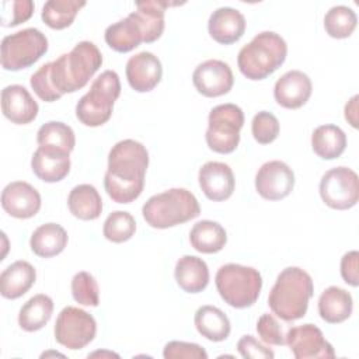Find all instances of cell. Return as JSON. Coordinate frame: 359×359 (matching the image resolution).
<instances>
[{"label":"cell","mask_w":359,"mask_h":359,"mask_svg":"<svg viewBox=\"0 0 359 359\" xmlns=\"http://www.w3.org/2000/svg\"><path fill=\"white\" fill-rule=\"evenodd\" d=\"M105 42L111 49L121 53L130 52L144 42L143 28L136 14L132 11L123 20L109 25L105 29Z\"/></svg>","instance_id":"obj_22"},{"label":"cell","mask_w":359,"mask_h":359,"mask_svg":"<svg viewBox=\"0 0 359 359\" xmlns=\"http://www.w3.org/2000/svg\"><path fill=\"white\" fill-rule=\"evenodd\" d=\"M257 332L268 345H285V334L282 325L272 314H262L257 321Z\"/></svg>","instance_id":"obj_41"},{"label":"cell","mask_w":359,"mask_h":359,"mask_svg":"<svg viewBox=\"0 0 359 359\" xmlns=\"http://www.w3.org/2000/svg\"><path fill=\"white\" fill-rule=\"evenodd\" d=\"M102 65L95 43L81 41L56 60L42 65L29 79L35 94L45 102H53L63 94L83 88Z\"/></svg>","instance_id":"obj_1"},{"label":"cell","mask_w":359,"mask_h":359,"mask_svg":"<svg viewBox=\"0 0 359 359\" xmlns=\"http://www.w3.org/2000/svg\"><path fill=\"white\" fill-rule=\"evenodd\" d=\"M34 14L31 0H4L0 8V24L3 27H15L25 22Z\"/></svg>","instance_id":"obj_38"},{"label":"cell","mask_w":359,"mask_h":359,"mask_svg":"<svg viewBox=\"0 0 359 359\" xmlns=\"http://www.w3.org/2000/svg\"><path fill=\"white\" fill-rule=\"evenodd\" d=\"M136 231V222L133 216L123 210H115L108 215L104 222L102 233L108 241L123 243L132 238Z\"/></svg>","instance_id":"obj_36"},{"label":"cell","mask_w":359,"mask_h":359,"mask_svg":"<svg viewBox=\"0 0 359 359\" xmlns=\"http://www.w3.org/2000/svg\"><path fill=\"white\" fill-rule=\"evenodd\" d=\"M125 72L128 83L135 91L147 93L160 83L163 66L156 55L143 50L129 57Z\"/></svg>","instance_id":"obj_16"},{"label":"cell","mask_w":359,"mask_h":359,"mask_svg":"<svg viewBox=\"0 0 359 359\" xmlns=\"http://www.w3.org/2000/svg\"><path fill=\"white\" fill-rule=\"evenodd\" d=\"M36 279L35 268L27 261H15L0 275V293L6 299H18L25 294Z\"/></svg>","instance_id":"obj_23"},{"label":"cell","mask_w":359,"mask_h":359,"mask_svg":"<svg viewBox=\"0 0 359 359\" xmlns=\"http://www.w3.org/2000/svg\"><path fill=\"white\" fill-rule=\"evenodd\" d=\"M163 356L165 359H206V351L194 342L170 341L165 344Z\"/></svg>","instance_id":"obj_40"},{"label":"cell","mask_w":359,"mask_h":359,"mask_svg":"<svg viewBox=\"0 0 359 359\" xmlns=\"http://www.w3.org/2000/svg\"><path fill=\"white\" fill-rule=\"evenodd\" d=\"M313 91L310 77L300 70H289L280 76L273 87L275 101L287 109L303 107Z\"/></svg>","instance_id":"obj_18"},{"label":"cell","mask_w":359,"mask_h":359,"mask_svg":"<svg viewBox=\"0 0 359 359\" xmlns=\"http://www.w3.org/2000/svg\"><path fill=\"white\" fill-rule=\"evenodd\" d=\"M149 165L146 147L133 139H125L112 146L108 154V170L104 187L116 203H130L137 199L144 187Z\"/></svg>","instance_id":"obj_2"},{"label":"cell","mask_w":359,"mask_h":359,"mask_svg":"<svg viewBox=\"0 0 359 359\" xmlns=\"http://www.w3.org/2000/svg\"><path fill=\"white\" fill-rule=\"evenodd\" d=\"M199 187L210 201H226L233 195L236 180L231 168L226 163L208 161L199 168Z\"/></svg>","instance_id":"obj_17"},{"label":"cell","mask_w":359,"mask_h":359,"mask_svg":"<svg viewBox=\"0 0 359 359\" xmlns=\"http://www.w3.org/2000/svg\"><path fill=\"white\" fill-rule=\"evenodd\" d=\"M311 147L324 160L337 158L345 151L346 135L337 125H321L311 135Z\"/></svg>","instance_id":"obj_32"},{"label":"cell","mask_w":359,"mask_h":359,"mask_svg":"<svg viewBox=\"0 0 359 359\" xmlns=\"http://www.w3.org/2000/svg\"><path fill=\"white\" fill-rule=\"evenodd\" d=\"M70 213L80 220H94L102 212V199L97 188L90 184L76 185L67 198Z\"/></svg>","instance_id":"obj_27"},{"label":"cell","mask_w":359,"mask_h":359,"mask_svg":"<svg viewBox=\"0 0 359 359\" xmlns=\"http://www.w3.org/2000/svg\"><path fill=\"white\" fill-rule=\"evenodd\" d=\"M208 31L217 43L230 45L243 36L245 31V18L236 8L220 7L210 14Z\"/></svg>","instance_id":"obj_20"},{"label":"cell","mask_w":359,"mask_h":359,"mask_svg":"<svg viewBox=\"0 0 359 359\" xmlns=\"http://www.w3.org/2000/svg\"><path fill=\"white\" fill-rule=\"evenodd\" d=\"M313 294L311 276L299 266H287L278 275L268 296V306L283 321H294L306 316Z\"/></svg>","instance_id":"obj_3"},{"label":"cell","mask_w":359,"mask_h":359,"mask_svg":"<svg viewBox=\"0 0 359 359\" xmlns=\"http://www.w3.org/2000/svg\"><path fill=\"white\" fill-rule=\"evenodd\" d=\"M251 132L259 144H269L279 135V121L273 114L268 111H259L252 118Z\"/></svg>","instance_id":"obj_39"},{"label":"cell","mask_w":359,"mask_h":359,"mask_svg":"<svg viewBox=\"0 0 359 359\" xmlns=\"http://www.w3.org/2000/svg\"><path fill=\"white\" fill-rule=\"evenodd\" d=\"M36 142L41 147L59 149L70 153L74 149L76 136L69 125L59 121H49L38 129Z\"/></svg>","instance_id":"obj_34"},{"label":"cell","mask_w":359,"mask_h":359,"mask_svg":"<svg viewBox=\"0 0 359 359\" xmlns=\"http://www.w3.org/2000/svg\"><path fill=\"white\" fill-rule=\"evenodd\" d=\"M67 233L57 223H45L34 230L29 238L32 252L42 258H50L60 254L67 245Z\"/></svg>","instance_id":"obj_26"},{"label":"cell","mask_w":359,"mask_h":359,"mask_svg":"<svg viewBox=\"0 0 359 359\" xmlns=\"http://www.w3.org/2000/svg\"><path fill=\"white\" fill-rule=\"evenodd\" d=\"M244 125V112L236 104H220L210 109L208 116L206 143L210 150L229 154L240 143V130Z\"/></svg>","instance_id":"obj_8"},{"label":"cell","mask_w":359,"mask_h":359,"mask_svg":"<svg viewBox=\"0 0 359 359\" xmlns=\"http://www.w3.org/2000/svg\"><path fill=\"white\" fill-rule=\"evenodd\" d=\"M90 356H115V358H118V355L114 353V352H100V351H97V352H94V353H90L88 358H90Z\"/></svg>","instance_id":"obj_45"},{"label":"cell","mask_w":359,"mask_h":359,"mask_svg":"<svg viewBox=\"0 0 359 359\" xmlns=\"http://www.w3.org/2000/svg\"><path fill=\"white\" fill-rule=\"evenodd\" d=\"M178 286L187 293H199L209 283V269L206 262L195 255L181 257L174 269Z\"/></svg>","instance_id":"obj_24"},{"label":"cell","mask_w":359,"mask_h":359,"mask_svg":"<svg viewBox=\"0 0 359 359\" xmlns=\"http://www.w3.org/2000/svg\"><path fill=\"white\" fill-rule=\"evenodd\" d=\"M215 283L224 303L234 309H245L258 300L262 278L252 266L226 264L217 269Z\"/></svg>","instance_id":"obj_7"},{"label":"cell","mask_w":359,"mask_h":359,"mask_svg":"<svg viewBox=\"0 0 359 359\" xmlns=\"http://www.w3.org/2000/svg\"><path fill=\"white\" fill-rule=\"evenodd\" d=\"M359 252L358 251H348L342 258H341V276L342 279L356 287L359 285Z\"/></svg>","instance_id":"obj_43"},{"label":"cell","mask_w":359,"mask_h":359,"mask_svg":"<svg viewBox=\"0 0 359 359\" xmlns=\"http://www.w3.org/2000/svg\"><path fill=\"white\" fill-rule=\"evenodd\" d=\"M121 94L119 76L114 70L102 72L76 105L77 119L90 128L101 126L109 121L115 101Z\"/></svg>","instance_id":"obj_6"},{"label":"cell","mask_w":359,"mask_h":359,"mask_svg":"<svg viewBox=\"0 0 359 359\" xmlns=\"http://www.w3.org/2000/svg\"><path fill=\"white\" fill-rule=\"evenodd\" d=\"M177 3H168L161 0H146L136 3V11H133L143 28L144 42L150 43L157 41L164 31V11L170 6Z\"/></svg>","instance_id":"obj_28"},{"label":"cell","mask_w":359,"mask_h":359,"mask_svg":"<svg viewBox=\"0 0 359 359\" xmlns=\"http://www.w3.org/2000/svg\"><path fill=\"white\" fill-rule=\"evenodd\" d=\"M142 213L150 227L168 229L198 217L201 206L191 191L171 188L150 196L143 205Z\"/></svg>","instance_id":"obj_5"},{"label":"cell","mask_w":359,"mask_h":359,"mask_svg":"<svg viewBox=\"0 0 359 359\" xmlns=\"http://www.w3.org/2000/svg\"><path fill=\"white\" fill-rule=\"evenodd\" d=\"M320 196L332 209H351L359 199L358 174L344 165L328 170L320 181Z\"/></svg>","instance_id":"obj_11"},{"label":"cell","mask_w":359,"mask_h":359,"mask_svg":"<svg viewBox=\"0 0 359 359\" xmlns=\"http://www.w3.org/2000/svg\"><path fill=\"white\" fill-rule=\"evenodd\" d=\"M237 351L243 358L251 359H272L273 352L258 342L252 335H243L237 342Z\"/></svg>","instance_id":"obj_42"},{"label":"cell","mask_w":359,"mask_h":359,"mask_svg":"<svg viewBox=\"0 0 359 359\" xmlns=\"http://www.w3.org/2000/svg\"><path fill=\"white\" fill-rule=\"evenodd\" d=\"M97 334V323L87 311L67 306L65 307L55 323V338L67 349L77 351L88 345Z\"/></svg>","instance_id":"obj_10"},{"label":"cell","mask_w":359,"mask_h":359,"mask_svg":"<svg viewBox=\"0 0 359 359\" xmlns=\"http://www.w3.org/2000/svg\"><path fill=\"white\" fill-rule=\"evenodd\" d=\"M353 310V300L349 292L338 286L327 287L318 299V314L330 324L348 320Z\"/></svg>","instance_id":"obj_25"},{"label":"cell","mask_w":359,"mask_h":359,"mask_svg":"<svg viewBox=\"0 0 359 359\" xmlns=\"http://www.w3.org/2000/svg\"><path fill=\"white\" fill-rule=\"evenodd\" d=\"M48 50V38L36 28H24L1 41V67L17 72L39 60Z\"/></svg>","instance_id":"obj_9"},{"label":"cell","mask_w":359,"mask_h":359,"mask_svg":"<svg viewBox=\"0 0 359 359\" xmlns=\"http://www.w3.org/2000/svg\"><path fill=\"white\" fill-rule=\"evenodd\" d=\"M286 345L290 348L296 359L334 358L332 345L324 338L321 330L314 324H303L292 327L285 335Z\"/></svg>","instance_id":"obj_12"},{"label":"cell","mask_w":359,"mask_h":359,"mask_svg":"<svg viewBox=\"0 0 359 359\" xmlns=\"http://www.w3.org/2000/svg\"><path fill=\"white\" fill-rule=\"evenodd\" d=\"M198 332L209 341L222 342L230 334V320L229 317L215 306H201L194 318Z\"/></svg>","instance_id":"obj_29"},{"label":"cell","mask_w":359,"mask_h":359,"mask_svg":"<svg viewBox=\"0 0 359 359\" xmlns=\"http://www.w3.org/2000/svg\"><path fill=\"white\" fill-rule=\"evenodd\" d=\"M53 313V300L43 293L32 296L24 303L18 313V325L27 331L34 332L43 328Z\"/></svg>","instance_id":"obj_31"},{"label":"cell","mask_w":359,"mask_h":359,"mask_svg":"<svg viewBox=\"0 0 359 359\" xmlns=\"http://www.w3.org/2000/svg\"><path fill=\"white\" fill-rule=\"evenodd\" d=\"M192 83L199 94L205 97H220L227 94L234 83L230 66L219 59H209L196 66Z\"/></svg>","instance_id":"obj_14"},{"label":"cell","mask_w":359,"mask_h":359,"mask_svg":"<svg viewBox=\"0 0 359 359\" xmlns=\"http://www.w3.org/2000/svg\"><path fill=\"white\" fill-rule=\"evenodd\" d=\"M191 245L202 254L219 252L227 243V233L222 224L213 220H201L189 231Z\"/></svg>","instance_id":"obj_30"},{"label":"cell","mask_w":359,"mask_h":359,"mask_svg":"<svg viewBox=\"0 0 359 359\" xmlns=\"http://www.w3.org/2000/svg\"><path fill=\"white\" fill-rule=\"evenodd\" d=\"M287 55L285 39L272 31L257 34L237 56L241 74L250 80H262L279 69Z\"/></svg>","instance_id":"obj_4"},{"label":"cell","mask_w":359,"mask_h":359,"mask_svg":"<svg viewBox=\"0 0 359 359\" xmlns=\"http://www.w3.org/2000/svg\"><path fill=\"white\" fill-rule=\"evenodd\" d=\"M1 206L13 217L29 219L41 209V195L31 184L14 181L4 187Z\"/></svg>","instance_id":"obj_15"},{"label":"cell","mask_w":359,"mask_h":359,"mask_svg":"<svg viewBox=\"0 0 359 359\" xmlns=\"http://www.w3.org/2000/svg\"><path fill=\"white\" fill-rule=\"evenodd\" d=\"M86 1L77 0H49L42 7V21L52 29L67 28L76 18Z\"/></svg>","instance_id":"obj_33"},{"label":"cell","mask_w":359,"mask_h":359,"mask_svg":"<svg viewBox=\"0 0 359 359\" xmlns=\"http://www.w3.org/2000/svg\"><path fill=\"white\" fill-rule=\"evenodd\" d=\"M294 187L293 170L280 160L264 163L255 175L257 192L268 201L286 198Z\"/></svg>","instance_id":"obj_13"},{"label":"cell","mask_w":359,"mask_h":359,"mask_svg":"<svg viewBox=\"0 0 359 359\" xmlns=\"http://www.w3.org/2000/svg\"><path fill=\"white\" fill-rule=\"evenodd\" d=\"M70 153L59 149L38 147L31 158L34 174L45 182H59L70 171Z\"/></svg>","instance_id":"obj_21"},{"label":"cell","mask_w":359,"mask_h":359,"mask_svg":"<svg viewBox=\"0 0 359 359\" xmlns=\"http://www.w3.org/2000/svg\"><path fill=\"white\" fill-rule=\"evenodd\" d=\"M358 24V17L355 11L348 6H334L324 17L325 32L331 38L344 39L352 35Z\"/></svg>","instance_id":"obj_35"},{"label":"cell","mask_w":359,"mask_h":359,"mask_svg":"<svg viewBox=\"0 0 359 359\" xmlns=\"http://www.w3.org/2000/svg\"><path fill=\"white\" fill-rule=\"evenodd\" d=\"M38 104L28 90L20 84H11L1 91L3 115L17 125H27L38 115Z\"/></svg>","instance_id":"obj_19"},{"label":"cell","mask_w":359,"mask_h":359,"mask_svg":"<svg viewBox=\"0 0 359 359\" xmlns=\"http://www.w3.org/2000/svg\"><path fill=\"white\" fill-rule=\"evenodd\" d=\"M73 299L83 306L97 307L100 304V290L95 278L86 272H77L72 279Z\"/></svg>","instance_id":"obj_37"},{"label":"cell","mask_w":359,"mask_h":359,"mask_svg":"<svg viewBox=\"0 0 359 359\" xmlns=\"http://www.w3.org/2000/svg\"><path fill=\"white\" fill-rule=\"evenodd\" d=\"M358 100H359V95H353L345 105V119L353 128L358 126Z\"/></svg>","instance_id":"obj_44"}]
</instances>
